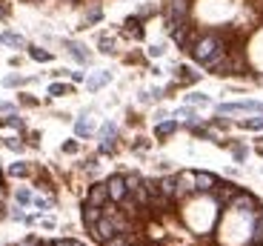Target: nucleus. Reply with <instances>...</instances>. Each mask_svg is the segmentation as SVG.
<instances>
[{
    "instance_id": "f257e3e1",
    "label": "nucleus",
    "mask_w": 263,
    "mask_h": 246,
    "mask_svg": "<svg viewBox=\"0 0 263 246\" xmlns=\"http://www.w3.org/2000/svg\"><path fill=\"white\" fill-rule=\"evenodd\" d=\"M192 58L200 63V66L206 69V72H215L220 63H223L226 58H229V49H226V43L220 37H217L215 32H206L200 34V37L195 40V46L189 49Z\"/></svg>"
},
{
    "instance_id": "f03ea898",
    "label": "nucleus",
    "mask_w": 263,
    "mask_h": 246,
    "mask_svg": "<svg viewBox=\"0 0 263 246\" xmlns=\"http://www.w3.org/2000/svg\"><path fill=\"white\" fill-rule=\"evenodd\" d=\"M229 209H235V212L249 215V218H252V215H255L260 206H257V198H255V195H249V192H243V189H240V192H237L235 198H232Z\"/></svg>"
},
{
    "instance_id": "7ed1b4c3",
    "label": "nucleus",
    "mask_w": 263,
    "mask_h": 246,
    "mask_svg": "<svg viewBox=\"0 0 263 246\" xmlns=\"http://www.w3.org/2000/svg\"><path fill=\"white\" fill-rule=\"evenodd\" d=\"M89 235H92L98 243H106V240L112 238V235H118V229H115V220L103 215V218H100L95 226H89Z\"/></svg>"
},
{
    "instance_id": "20e7f679",
    "label": "nucleus",
    "mask_w": 263,
    "mask_h": 246,
    "mask_svg": "<svg viewBox=\"0 0 263 246\" xmlns=\"http://www.w3.org/2000/svg\"><path fill=\"white\" fill-rule=\"evenodd\" d=\"M192 12V3L189 0H166L163 3V17H172V20H186Z\"/></svg>"
},
{
    "instance_id": "39448f33",
    "label": "nucleus",
    "mask_w": 263,
    "mask_h": 246,
    "mask_svg": "<svg viewBox=\"0 0 263 246\" xmlns=\"http://www.w3.org/2000/svg\"><path fill=\"white\" fill-rule=\"evenodd\" d=\"M192 195H197L195 172H180L178 175V192H175V200H186V198H192Z\"/></svg>"
},
{
    "instance_id": "423d86ee",
    "label": "nucleus",
    "mask_w": 263,
    "mask_h": 246,
    "mask_svg": "<svg viewBox=\"0 0 263 246\" xmlns=\"http://www.w3.org/2000/svg\"><path fill=\"white\" fill-rule=\"evenodd\" d=\"M237 192H240V186H235V183H220V180H217V186H215V192H212V198L217 200V206L226 209Z\"/></svg>"
},
{
    "instance_id": "0eeeda50",
    "label": "nucleus",
    "mask_w": 263,
    "mask_h": 246,
    "mask_svg": "<svg viewBox=\"0 0 263 246\" xmlns=\"http://www.w3.org/2000/svg\"><path fill=\"white\" fill-rule=\"evenodd\" d=\"M106 186H109V200H115V203H120V200H123L126 195H129L123 175H112V178L106 180Z\"/></svg>"
},
{
    "instance_id": "6e6552de",
    "label": "nucleus",
    "mask_w": 263,
    "mask_h": 246,
    "mask_svg": "<svg viewBox=\"0 0 263 246\" xmlns=\"http://www.w3.org/2000/svg\"><path fill=\"white\" fill-rule=\"evenodd\" d=\"M217 186V178L212 172H195V189L197 195H212Z\"/></svg>"
},
{
    "instance_id": "1a4fd4ad",
    "label": "nucleus",
    "mask_w": 263,
    "mask_h": 246,
    "mask_svg": "<svg viewBox=\"0 0 263 246\" xmlns=\"http://www.w3.org/2000/svg\"><path fill=\"white\" fill-rule=\"evenodd\" d=\"M86 200H89L92 206H106V203H109V186H106V183H92Z\"/></svg>"
},
{
    "instance_id": "9d476101",
    "label": "nucleus",
    "mask_w": 263,
    "mask_h": 246,
    "mask_svg": "<svg viewBox=\"0 0 263 246\" xmlns=\"http://www.w3.org/2000/svg\"><path fill=\"white\" fill-rule=\"evenodd\" d=\"M80 215H83V223H86V229H89V226H95V223L103 218V206H92V203L86 200L83 209H80Z\"/></svg>"
},
{
    "instance_id": "9b49d317",
    "label": "nucleus",
    "mask_w": 263,
    "mask_h": 246,
    "mask_svg": "<svg viewBox=\"0 0 263 246\" xmlns=\"http://www.w3.org/2000/svg\"><path fill=\"white\" fill-rule=\"evenodd\" d=\"M175 192H178V175H166V178H160V195H166L169 200H175Z\"/></svg>"
},
{
    "instance_id": "f8f14e48",
    "label": "nucleus",
    "mask_w": 263,
    "mask_h": 246,
    "mask_svg": "<svg viewBox=\"0 0 263 246\" xmlns=\"http://www.w3.org/2000/svg\"><path fill=\"white\" fill-rule=\"evenodd\" d=\"M109 80H112V72H98V74H92V78H86V86H89V92H98V89H103Z\"/></svg>"
},
{
    "instance_id": "ddd939ff",
    "label": "nucleus",
    "mask_w": 263,
    "mask_h": 246,
    "mask_svg": "<svg viewBox=\"0 0 263 246\" xmlns=\"http://www.w3.org/2000/svg\"><path fill=\"white\" fill-rule=\"evenodd\" d=\"M66 49H69V54H72L78 63H89V58H92V54L86 52L83 43H74V40H69V43H66Z\"/></svg>"
},
{
    "instance_id": "4468645a",
    "label": "nucleus",
    "mask_w": 263,
    "mask_h": 246,
    "mask_svg": "<svg viewBox=\"0 0 263 246\" xmlns=\"http://www.w3.org/2000/svg\"><path fill=\"white\" fill-rule=\"evenodd\" d=\"M135 240H138V238H135V232H118V235H112V238L106 240L103 246H132Z\"/></svg>"
},
{
    "instance_id": "2eb2a0df",
    "label": "nucleus",
    "mask_w": 263,
    "mask_h": 246,
    "mask_svg": "<svg viewBox=\"0 0 263 246\" xmlns=\"http://www.w3.org/2000/svg\"><path fill=\"white\" fill-rule=\"evenodd\" d=\"M92 132H95V123L89 118H78V123H74V135H78V138H92Z\"/></svg>"
},
{
    "instance_id": "dca6fc26",
    "label": "nucleus",
    "mask_w": 263,
    "mask_h": 246,
    "mask_svg": "<svg viewBox=\"0 0 263 246\" xmlns=\"http://www.w3.org/2000/svg\"><path fill=\"white\" fill-rule=\"evenodd\" d=\"M175 132H178V120H158V129H155L158 138H172Z\"/></svg>"
},
{
    "instance_id": "f3484780",
    "label": "nucleus",
    "mask_w": 263,
    "mask_h": 246,
    "mask_svg": "<svg viewBox=\"0 0 263 246\" xmlns=\"http://www.w3.org/2000/svg\"><path fill=\"white\" fill-rule=\"evenodd\" d=\"M175 118H180L186 126H192V123H197V120H200V118H197V112H195L192 106H180L178 112H175Z\"/></svg>"
},
{
    "instance_id": "a211bd4d",
    "label": "nucleus",
    "mask_w": 263,
    "mask_h": 246,
    "mask_svg": "<svg viewBox=\"0 0 263 246\" xmlns=\"http://www.w3.org/2000/svg\"><path fill=\"white\" fill-rule=\"evenodd\" d=\"M0 43L14 46V49H23V46H26V43H23V37H20V34H14V32H3V34H0Z\"/></svg>"
},
{
    "instance_id": "6ab92c4d",
    "label": "nucleus",
    "mask_w": 263,
    "mask_h": 246,
    "mask_svg": "<svg viewBox=\"0 0 263 246\" xmlns=\"http://www.w3.org/2000/svg\"><path fill=\"white\" fill-rule=\"evenodd\" d=\"M29 58L37 60V63H49V60H52V52H46V49H40V46H29Z\"/></svg>"
},
{
    "instance_id": "aec40b11",
    "label": "nucleus",
    "mask_w": 263,
    "mask_h": 246,
    "mask_svg": "<svg viewBox=\"0 0 263 246\" xmlns=\"http://www.w3.org/2000/svg\"><path fill=\"white\" fill-rule=\"evenodd\" d=\"M186 103L189 106H206V103H212V98L203 92H192V94H186Z\"/></svg>"
},
{
    "instance_id": "412c9836",
    "label": "nucleus",
    "mask_w": 263,
    "mask_h": 246,
    "mask_svg": "<svg viewBox=\"0 0 263 246\" xmlns=\"http://www.w3.org/2000/svg\"><path fill=\"white\" fill-rule=\"evenodd\" d=\"M123 180H126V189H129V192H138V189L143 186V178H140L138 172H129V175H123Z\"/></svg>"
},
{
    "instance_id": "4be33fe9",
    "label": "nucleus",
    "mask_w": 263,
    "mask_h": 246,
    "mask_svg": "<svg viewBox=\"0 0 263 246\" xmlns=\"http://www.w3.org/2000/svg\"><path fill=\"white\" fill-rule=\"evenodd\" d=\"M229 146H232V155H235V160H237V163H243V160H246V155H249V149H246L243 143H240V140H237V143H229Z\"/></svg>"
},
{
    "instance_id": "5701e85b",
    "label": "nucleus",
    "mask_w": 263,
    "mask_h": 246,
    "mask_svg": "<svg viewBox=\"0 0 263 246\" xmlns=\"http://www.w3.org/2000/svg\"><path fill=\"white\" fill-rule=\"evenodd\" d=\"M178 78H180V80H186V83H195V80H200V74L192 72L189 66H180V69H178Z\"/></svg>"
},
{
    "instance_id": "b1692460",
    "label": "nucleus",
    "mask_w": 263,
    "mask_h": 246,
    "mask_svg": "<svg viewBox=\"0 0 263 246\" xmlns=\"http://www.w3.org/2000/svg\"><path fill=\"white\" fill-rule=\"evenodd\" d=\"M9 175H12V178H26L29 163H12V166H9Z\"/></svg>"
},
{
    "instance_id": "393cba45",
    "label": "nucleus",
    "mask_w": 263,
    "mask_h": 246,
    "mask_svg": "<svg viewBox=\"0 0 263 246\" xmlns=\"http://www.w3.org/2000/svg\"><path fill=\"white\" fill-rule=\"evenodd\" d=\"M14 200H17L20 206H26V203H32V200H34V195L29 192V189H17V192H14Z\"/></svg>"
},
{
    "instance_id": "a878e982",
    "label": "nucleus",
    "mask_w": 263,
    "mask_h": 246,
    "mask_svg": "<svg viewBox=\"0 0 263 246\" xmlns=\"http://www.w3.org/2000/svg\"><path fill=\"white\" fill-rule=\"evenodd\" d=\"M240 126H243V129H252V132H260V129H263V118H260V115H257V118H249V120H243Z\"/></svg>"
},
{
    "instance_id": "bb28decb",
    "label": "nucleus",
    "mask_w": 263,
    "mask_h": 246,
    "mask_svg": "<svg viewBox=\"0 0 263 246\" xmlns=\"http://www.w3.org/2000/svg\"><path fill=\"white\" fill-rule=\"evenodd\" d=\"M115 135H118V126H115L112 120H109V123H103V126H100V140H106V138H115Z\"/></svg>"
},
{
    "instance_id": "cd10ccee",
    "label": "nucleus",
    "mask_w": 263,
    "mask_h": 246,
    "mask_svg": "<svg viewBox=\"0 0 263 246\" xmlns=\"http://www.w3.org/2000/svg\"><path fill=\"white\" fill-rule=\"evenodd\" d=\"M66 92H72L66 83H52V86H49V94H54V98H63Z\"/></svg>"
},
{
    "instance_id": "c85d7f7f",
    "label": "nucleus",
    "mask_w": 263,
    "mask_h": 246,
    "mask_svg": "<svg viewBox=\"0 0 263 246\" xmlns=\"http://www.w3.org/2000/svg\"><path fill=\"white\" fill-rule=\"evenodd\" d=\"M20 83H23L20 74H6V78H3V86H20Z\"/></svg>"
},
{
    "instance_id": "c756f323",
    "label": "nucleus",
    "mask_w": 263,
    "mask_h": 246,
    "mask_svg": "<svg viewBox=\"0 0 263 246\" xmlns=\"http://www.w3.org/2000/svg\"><path fill=\"white\" fill-rule=\"evenodd\" d=\"M100 52H103V54H115V43L109 37H103V40H100Z\"/></svg>"
},
{
    "instance_id": "7c9ffc66",
    "label": "nucleus",
    "mask_w": 263,
    "mask_h": 246,
    "mask_svg": "<svg viewBox=\"0 0 263 246\" xmlns=\"http://www.w3.org/2000/svg\"><path fill=\"white\" fill-rule=\"evenodd\" d=\"M3 123H9V126H14V129H23V120H20L17 115H9V118H3Z\"/></svg>"
},
{
    "instance_id": "2f4dec72",
    "label": "nucleus",
    "mask_w": 263,
    "mask_h": 246,
    "mask_svg": "<svg viewBox=\"0 0 263 246\" xmlns=\"http://www.w3.org/2000/svg\"><path fill=\"white\" fill-rule=\"evenodd\" d=\"M166 46H160V43H155V46H149V58H163Z\"/></svg>"
},
{
    "instance_id": "473e14b6",
    "label": "nucleus",
    "mask_w": 263,
    "mask_h": 246,
    "mask_svg": "<svg viewBox=\"0 0 263 246\" xmlns=\"http://www.w3.org/2000/svg\"><path fill=\"white\" fill-rule=\"evenodd\" d=\"M6 146L12 149V152H23V143H20L17 138H9V140H6Z\"/></svg>"
},
{
    "instance_id": "72a5a7b5",
    "label": "nucleus",
    "mask_w": 263,
    "mask_h": 246,
    "mask_svg": "<svg viewBox=\"0 0 263 246\" xmlns=\"http://www.w3.org/2000/svg\"><path fill=\"white\" fill-rule=\"evenodd\" d=\"M155 14V6H140L138 9V17H152Z\"/></svg>"
},
{
    "instance_id": "f704fd0d",
    "label": "nucleus",
    "mask_w": 263,
    "mask_h": 246,
    "mask_svg": "<svg viewBox=\"0 0 263 246\" xmlns=\"http://www.w3.org/2000/svg\"><path fill=\"white\" fill-rule=\"evenodd\" d=\"M63 152H66V155H74V152H78V143H74V140H66V143H63Z\"/></svg>"
},
{
    "instance_id": "c9c22d12",
    "label": "nucleus",
    "mask_w": 263,
    "mask_h": 246,
    "mask_svg": "<svg viewBox=\"0 0 263 246\" xmlns=\"http://www.w3.org/2000/svg\"><path fill=\"white\" fill-rule=\"evenodd\" d=\"M132 149H135V152H143V149H149V140H146V138H138V143H135Z\"/></svg>"
},
{
    "instance_id": "e433bc0d",
    "label": "nucleus",
    "mask_w": 263,
    "mask_h": 246,
    "mask_svg": "<svg viewBox=\"0 0 263 246\" xmlns=\"http://www.w3.org/2000/svg\"><path fill=\"white\" fill-rule=\"evenodd\" d=\"M100 17H103V12H100V9H92V12H89V23H98Z\"/></svg>"
},
{
    "instance_id": "4c0bfd02",
    "label": "nucleus",
    "mask_w": 263,
    "mask_h": 246,
    "mask_svg": "<svg viewBox=\"0 0 263 246\" xmlns=\"http://www.w3.org/2000/svg\"><path fill=\"white\" fill-rule=\"evenodd\" d=\"M34 206H37V209H49V206H52V200H43V198H34Z\"/></svg>"
},
{
    "instance_id": "58836bf2",
    "label": "nucleus",
    "mask_w": 263,
    "mask_h": 246,
    "mask_svg": "<svg viewBox=\"0 0 263 246\" xmlns=\"http://www.w3.org/2000/svg\"><path fill=\"white\" fill-rule=\"evenodd\" d=\"M20 103H23V106H37V100H34V98H26V94H20Z\"/></svg>"
},
{
    "instance_id": "ea45409f",
    "label": "nucleus",
    "mask_w": 263,
    "mask_h": 246,
    "mask_svg": "<svg viewBox=\"0 0 263 246\" xmlns=\"http://www.w3.org/2000/svg\"><path fill=\"white\" fill-rule=\"evenodd\" d=\"M37 243H40V240L34 238V235H29V238H23V243H20V246H37Z\"/></svg>"
},
{
    "instance_id": "a19ab883",
    "label": "nucleus",
    "mask_w": 263,
    "mask_h": 246,
    "mask_svg": "<svg viewBox=\"0 0 263 246\" xmlns=\"http://www.w3.org/2000/svg\"><path fill=\"white\" fill-rule=\"evenodd\" d=\"M72 80H74V83H83L86 74H83V72H72Z\"/></svg>"
},
{
    "instance_id": "79ce46f5",
    "label": "nucleus",
    "mask_w": 263,
    "mask_h": 246,
    "mask_svg": "<svg viewBox=\"0 0 263 246\" xmlns=\"http://www.w3.org/2000/svg\"><path fill=\"white\" fill-rule=\"evenodd\" d=\"M54 246H72V238H60V240H54Z\"/></svg>"
},
{
    "instance_id": "37998d69",
    "label": "nucleus",
    "mask_w": 263,
    "mask_h": 246,
    "mask_svg": "<svg viewBox=\"0 0 263 246\" xmlns=\"http://www.w3.org/2000/svg\"><path fill=\"white\" fill-rule=\"evenodd\" d=\"M6 14H9V6L3 3V0H0V17H6Z\"/></svg>"
},
{
    "instance_id": "c03bdc74",
    "label": "nucleus",
    "mask_w": 263,
    "mask_h": 246,
    "mask_svg": "<svg viewBox=\"0 0 263 246\" xmlns=\"http://www.w3.org/2000/svg\"><path fill=\"white\" fill-rule=\"evenodd\" d=\"M255 152H257V155H263V138H260V140H257V143H255Z\"/></svg>"
},
{
    "instance_id": "a18cd8bd",
    "label": "nucleus",
    "mask_w": 263,
    "mask_h": 246,
    "mask_svg": "<svg viewBox=\"0 0 263 246\" xmlns=\"http://www.w3.org/2000/svg\"><path fill=\"white\" fill-rule=\"evenodd\" d=\"M12 109H14L12 103H0V112H12Z\"/></svg>"
},
{
    "instance_id": "49530a36",
    "label": "nucleus",
    "mask_w": 263,
    "mask_h": 246,
    "mask_svg": "<svg viewBox=\"0 0 263 246\" xmlns=\"http://www.w3.org/2000/svg\"><path fill=\"white\" fill-rule=\"evenodd\" d=\"M72 246H83V243H80V240H72Z\"/></svg>"
},
{
    "instance_id": "de8ad7c7",
    "label": "nucleus",
    "mask_w": 263,
    "mask_h": 246,
    "mask_svg": "<svg viewBox=\"0 0 263 246\" xmlns=\"http://www.w3.org/2000/svg\"><path fill=\"white\" fill-rule=\"evenodd\" d=\"M132 246H146V243H138V240H135V243H132Z\"/></svg>"
},
{
    "instance_id": "09e8293b",
    "label": "nucleus",
    "mask_w": 263,
    "mask_h": 246,
    "mask_svg": "<svg viewBox=\"0 0 263 246\" xmlns=\"http://www.w3.org/2000/svg\"><path fill=\"white\" fill-rule=\"evenodd\" d=\"M66 3H78V0H66Z\"/></svg>"
},
{
    "instance_id": "8fccbe9b",
    "label": "nucleus",
    "mask_w": 263,
    "mask_h": 246,
    "mask_svg": "<svg viewBox=\"0 0 263 246\" xmlns=\"http://www.w3.org/2000/svg\"><path fill=\"white\" fill-rule=\"evenodd\" d=\"M0 123H3V120H0Z\"/></svg>"
},
{
    "instance_id": "3c124183",
    "label": "nucleus",
    "mask_w": 263,
    "mask_h": 246,
    "mask_svg": "<svg viewBox=\"0 0 263 246\" xmlns=\"http://www.w3.org/2000/svg\"><path fill=\"white\" fill-rule=\"evenodd\" d=\"M260 246H263V243H260Z\"/></svg>"
}]
</instances>
